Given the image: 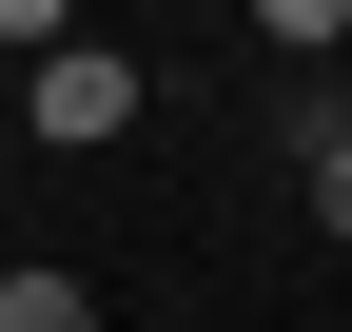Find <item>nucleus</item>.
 <instances>
[{"label": "nucleus", "instance_id": "nucleus-1", "mask_svg": "<svg viewBox=\"0 0 352 332\" xmlns=\"http://www.w3.org/2000/svg\"><path fill=\"white\" fill-rule=\"evenodd\" d=\"M138 98H157V78L118 59V39H59V59L20 78V117H39V156H98V137H138Z\"/></svg>", "mask_w": 352, "mask_h": 332}, {"label": "nucleus", "instance_id": "nucleus-2", "mask_svg": "<svg viewBox=\"0 0 352 332\" xmlns=\"http://www.w3.org/2000/svg\"><path fill=\"white\" fill-rule=\"evenodd\" d=\"M0 332H98V294L78 274H0Z\"/></svg>", "mask_w": 352, "mask_h": 332}, {"label": "nucleus", "instance_id": "nucleus-3", "mask_svg": "<svg viewBox=\"0 0 352 332\" xmlns=\"http://www.w3.org/2000/svg\"><path fill=\"white\" fill-rule=\"evenodd\" d=\"M314 235H352V117L314 137Z\"/></svg>", "mask_w": 352, "mask_h": 332}, {"label": "nucleus", "instance_id": "nucleus-4", "mask_svg": "<svg viewBox=\"0 0 352 332\" xmlns=\"http://www.w3.org/2000/svg\"><path fill=\"white\" fill-rule=\"evenodd\" d=\"M314 332H352V313H314Z\"/></svg>", "mask_w": 352, "mask_h": 332}]
</instances>
